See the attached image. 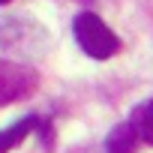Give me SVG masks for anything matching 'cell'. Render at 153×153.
<instances>
[{
	"label": "cell",
	"mask_w": 153,
	"mask_h": 153,
	"mask_svg": "<svg viewBox=\"0 0 153 153\" xmlns=\"http://www.w3.org/2000/svg\"><path fill=\"white\" fill-rule=\"evenodd\" d=\"M72 33H75V42L81 45V51L93 60H108L111 54L120 51L117 33L96 12H78L72 21Z\"/></svg>",
	"instance_id": "1"
},
{
	"label": "cell",
	"mask_w": 153,
	"mask_h": 153,
	"mask_svg": "<svg viewBox=\"0 0 153 153\" xmlns=\"http://www.w3.org/2000/svg\"><path fill=\"white\" fill-rule=\"evenodd\" d=\"M36 87V75L27 66L0 60V105H9L15 99H24Z\"/></svg>",
	"instance_id": "2"
},
{
	"label": "cell",
	"mask_w": 153,
	"mask_h": 153,
	"mask_svg": "<svg viewBox=\"0 0 153 153\" xmlns=\"http://www.w3.org/2000/svg\"><path fill=\"white\" fill-rule=\"evenodd\" d=\"M0 3H12V0H0Z\"/></svg>",
	"instance_id": "6"
},
{
	"label": "cell",
	"mask_w": 153,
	"mask_h": 153,
	"mask_svg": "<svg viewBox=\"0 0 153 153\" xmlns=\"http://www.w3.org/2000/svg\"><path fill=\"white\" fill-rule=\"evenodd\" d=\"M138 132H135V126L126 120V123H117L111 132H108V138H105V150L108 153H135L138 150Z\"/></svg>",
	"instance_id": "3"
},
{
	"label": "cell",
	"mask_w": 153,
	"mask_h": 153,
	"mask_svg": "<svg viewBox=\"0 0 153 153\" xmlns=\"http://www.w3.org/2000/svg\"><path fill=\"white\" fill-rule=\"evenodd\" d=\"M36 126H39V117H33V114L24 117V120H15L9 129L0 132V153H9L12 147H18V144H21V141H24Z\"/></svg>",
	"instance_id": "4"
},
{
	"label": "cell",
	"mask_w": 153,
	"mask_h": 153,
	"mask_svg": "<svg viewBox=\"0 0 153 153\" xmlns=\"http://www.w3.org/2000/svg\"><path fill=\"white\" fill-rule=\"evenodd\" d=\"M129 123L135 126L138 138H144L147 144H153V99H144L141 105H135Z\"/></svg>",
	"instance_id": "5"
}]
</instances>
